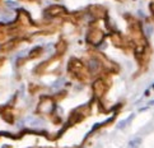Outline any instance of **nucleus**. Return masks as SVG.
<instances>
[{"mask_svg": "<svg viewBox=\"0 0 154 148\" xmlns=\"http://www.w3.org/2000/svg\"><path fill=\"white\" fill-rule=\"evenodd\" d=\"M64 82H65V79H64V78H60V79H57V80L54 83V86H52V90H54V91H57V90H60V88H61V87H63Z\"/></svg>", "mask_w": 154, "mask_h": 148, "instance_id": "nucleus-5", "label": "nucleus"}, {"mask_svg": "<svg viewBox=\"0 0 154 148\" xmlns=\"http://www.w3.org/2000/svg\"><path fill=\"white\" fill-rule=\"evenodd\" d=\"M8 5H9V7H13V8L17 7V4H15L14 2H8Z\"/></svg>", "mask_w": 154, "mask_h": 148, "instance_id": "nucleus-7", "label": "nucleus"}, {"mask_svg": "<svg viewBox=\"0 0 154 148\" xmlns=\"http://www.w3.org/2000/svg\"><path fill=\"white\" fill-rule=\"evenodd\" d=\"M23 124H26L27 127H31V128H42L43 121L41 119L35 118V116H27L23 120Z\"/></svg>", "mask_w": 154, "mask_h": 148, "instance_id": "nucleus-1", "label": "nucleus"}, {"mask_svg": "<svg viewBox=\"0 0 154 148\" xmlns=\"http://www.w3.org/2000/svg\"><path fill=\"white\" fill-rule=\"evenodd\" d=\"M144 30H145V33H146L148 37H150V36L153 35V32H154V28H153L152 26H149V24H145Z\"/></svg>", "mask_w": 154, "mask_h": 148, "instance_id": "nucleus-6", "label": "nucleus"}, {"mask_svg": "<svg viewBox=\"0 0 154 148\" xmlns=\"http://www.w3.org/2000/svg\"><path fill=\"white\" fill-rule=\"evenodd\" d=\"M140 146H141V138L136 137V138L131 139L129 142V144H128V147H126V148H140Z\"/></svg>", "mask_w": 154, "mask_h": 148, "instance_id": "nucleus-3", "label": "nucleus"}, {"mask_svg": "<svg viewBox=\"0 0 154 148\" xmlns=\"http://www.w3.org/2000/svg\"><path fill=\"white\" fill-rule=\"evenodd\" d=\"M98 68H100V65H98V61L97 60H91L89 61V70H91V73H96Z\"/></svg>", "mask_w": 154, "mask_h": 148, "instance_id": "nucleus-4", "label": "nucleus"}, {"mask_svg": "<svg viewBox=\"0 0 154 148\" xmlns=\"http://www.w3.org/2000/svg\"><path fill=\"white\" fill-rule=\"evenodd\" d=\"M134 116H135V114H131V115H130V116H129L128 119H124V120H121V121L117 124V127H116V128H117V129H124L125 127H128V124L131 121V120L134 119Z\"/></svg>", "mask_w": 154, "mask_h": 148, "instance_id": "nucleus-2", "label": "nucleus"}]
</instances>
